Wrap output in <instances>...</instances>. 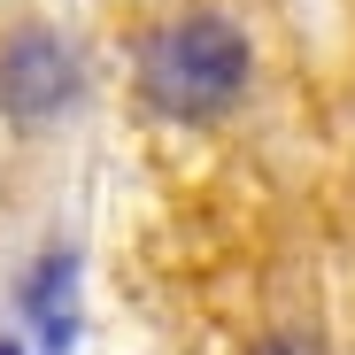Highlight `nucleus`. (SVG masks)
Masks as SVG:
<instances>
[{"label":"nucleus","instance_id":"obj_1","mask_svg":"<svg viewBox=\"0 0 355 355\" xmlns=\"http://www.w3.org/2000/svg\"><path fill=\"white\" fill-rule=\"evenodd\" d=\"M240 85H248V39L224 16H186V24L155 31L139 54V93L162 116H186V124L224 116L240 101Z\"/></svg>","mask_w":355,"mask_h":355},{"label":"nucleus","instance_id":"obj_3","mask_svg":"<svg viewBox=\"0 0 355 355\" xmlns=\"http://www.w3.org/2000/svg\"><path fill=\"white\" fill-rule=\"evenodd\" d=\"M78 255L70 248H54L31 278H24V317L39 324V347L46 355H70V332H78Z\"/></svg>","mask_w":355,"mask_h":355},{"label":"nucleus","instance_id":"obj_5","mask_svg":"<svg viewBox=\"0 0 355 355\" xmlns=\"http://www.w3.org/2000/svg\"><path fill=\"white\" fill-rule=\"evenodd\" d=\"M0 355H24V347H16V340H0Z\"/></svg>","mask_w":355,"mask_h":355},{"label":"nucleus","instance_id":"obj_4","mask_svg":"<svg viewBox=\"0 0 355 355\" xmlns=\"http://www.w3.org/2000/svg\"><path fill=\"white\" fill-rule=\"evenodd\" d=\"M248 355H324V347L302 340V332H278V340H263V347H248Z\"/></svg>","mask_w":355,"mask_h":355},{"label":"nucleus","instance_id":"obj_2","mask_svg":"<svg viewBox=\"0 0 355 355\" xmlns=\"http://www.w3.org/2000/svg\"><path fill=\"white\" fill-rule=\"evenodd\" d=\"M70 93H78V62H70V46L54 39L46 24H24V31L0 39V116L46 124Z\"/></svg>","mask_w":355,"mask_h":355}]
</instances>
